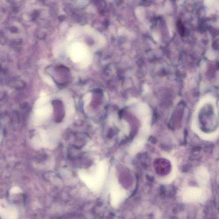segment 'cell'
Returning a JSON list of instances; mask_svg holds the SVG:
<instances>
[{"instance_id": "6da1fadb", "label": "cell", "mask_w": 219, "mask_h": 219, "mask_svg": "<svg viewBox=\"0 0 219 219\" xmlns=\"http://www.w3.org/2000/svg\"><path fill=\"white\" fill-rule=\"evenodd\" d=\"M110 198L112 206H118L125 198V192L116 182L113 183L110 188Z\"/></svg>"}, {"instance_id": "7a4b0ae2", "label": "cell", "mask_w": 219, "mask_h": 219, "mask_svg": "<svg viewBox=\"0 0 219 219\" xmlns=\"http://www.w3.org/2000/svg\"><path fill=\"white\" fill-rule=\"evenodd\" d=\"M197 178L199 181L202 182H206L208 178V174L207 170L204 167L200 168L196 173Z\"/></svg>"}]
</instances>
